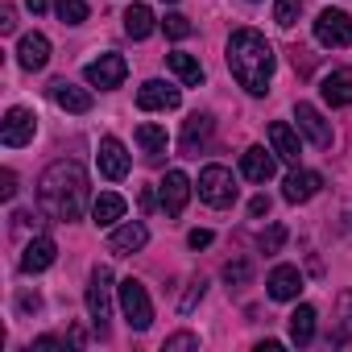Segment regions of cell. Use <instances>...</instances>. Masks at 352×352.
Masks as SVG:
<instances>
[{"label": "cell", "mask_w": 352, "mask_h": 352, "mask_svg": "<svg viewBox=\"0 0 352 352\" xmlns=\"http://www.w3.org/2000/svg\"><path fill=\"white\" fill-rule=\"evenodd\" d=\"M87 311H91V323L100 336H108V315H112V270L108 265H96L91 270V282H87Z\"/></svg>", "instance_id": "obj_3"}, {"label": "cell", "mask_w": 352, "mask_h": 352, "mask_svg": "<svg viewBox=\"0 0 352 352\" xmlns=\"http://www.w3.org/2000/svg\"><path fill=\"white\" fill-rule=\"evenodd\" d=\"M133 137H137V145H141V153H145L149 162H162V153H166V129H162V124H149V120H145V124H137Z\"/></svg>", "instance_id": "obj_24"}, {"label": "cell", "mask_w": 352, "mask_h": 352, "mask_svg": "<svg viewBox=\"0 0 352 352\" xmlns=\"http://www.w3.org/2000/svg\"><path fill=\"white\" fill-rule=\"evenodd\" d=\"M166 63H170V71L179 75L187 87H199V83H204V67H199V58H195V54H183V50H174Z\"/></svg>", "instance_id": "obj_27"}, {"label": "cell", "mask_w": 352, "mask_h": 352, "mask_svg": "<svg viewBox=\"0 0 352 352\" xmlns=\"http://www.w3.org/2000/svg\"><path fill=\"white\" fill-rule=\"evenodd\" d=\"M38 204L54 220H63V224L79 220L83 208H87V174H83V166L79 162H54V166H46L42 183H38Z\"/></svg>", "instance_id": "obj_1"}, {"label": "cell", "mask_w": 352, "mask_h": 352, "mask_svg": "<svg viewBox=\"0 0 352 352\" xmlns=\"http://www.w3.org/2000/svg\"><path fill=\"white\" fill-rule=\"evenodd\" d=\"M54 9H58L63 25H83V21H87V13H91V9H87V0H58Z\"/></svg>", "instance_id": "obj_29"}, {"label": "cell", "mask_w": 352, "mask_h": 352, "mask_svg": "<svg viewBox=\"0 0 352 352\" xmlns=\"http://www.w3.org/2000/svg\"><path fill=\"white\" fill-rule=\"evenodd\" d=\"M183 348H199V336L179 331V336H170V340H166V352H183Z\"/></svg>", "instance_id": "obj_35"}, {"label": "cell", "mask_w": 352, "mask_h": 352, "mask_svg": "<svg viewBox=\"0 0 352 352\" xmlns=\"http://www.w3.org/2000/svg\"><path fill=\"white\" fill-rule=\"evenodd\" d=\"M315 42L319 46H336V50L352 46V17L344 9H323L315 17Z\"/></svg>", "instance_id": "obj_6"}, {"label": "cell", "mask_w": 352, "mask_h": 352, "mask_svg": "<svg viewBox=\"0 0 352 352\" xmlns=\"http://www.w3.org/2000/svg\"><path fill=\"white\" fill-rule=\"evenodd\" d=\"M298 13H302V0H278V5H274V21L282 30H290L298 21Z\"/></svg>", "instance_id": "obj_30"}, {"label": "cell", "mask_w": 352, "mask_h": 352, "mask_svg": "<svg viewBox=\"0 0 352 352\" xmlns=\"http://www.w3.org/2000/svg\"><path fill=\"white\" fill-rule=\"evenodd\" d=\"M50 100L67 112H91V91L87 87H75L71 79H54L50 83Z\"/></svg>", "instance_id": "obj_16"}, {"label": "cell", "mask_w": 352, "mask_h": 352, "mask_svg": "<svg viewBox=\"0 0 352 352\" xmlns=\"http://www.w3.org/2000/svg\"><path fill=\"white\" fill-rule=\"evenodd\" d=\"M270 298H278V302H290V298H298V290H302V274L294 270V265H274V274H270Z\"/></svg>", "instance_id": "obj_19"}, {"label": "cell", "mask_w": 352, "mask_h": 352, "mask_svg": "<svg viewBox=\"0 0 352 352\" xmlns=\"http://www.w3.org/2000/svg\"><path fill=\"white\" fill-rule=\"evenodd\" d=\"M166 5H174V0H166Z\"/></svg>", "instance_id": "obj_43"}, {"label": "cell", "mask_w": 352, "mask_h": 352, "mask_svg": "<svg viewBox=\"0 0 352 352\" xmlns=\"http://www.w3.org/2000/svg\"><path fill=\"white\" fill-rule=\"evenodd\" d=\"M249 278H253V265H249L245 257H236V261L224 265V282H228V286H245Z\"/></svg>", "instance_id": "obj_31"}, {"label": "cell", "mask_w": 352, "mask_h": 352, "mask_svg": "<svg viewBox=\"0 0 352 352\" xmlns=\"http://www.w3.org/2000/svg\"><path fill=\"white\" fill-rule=\"evenodd\" d=\"M46 5H50V0H25V9L38 17V13H46Z\"/></svg>", "instance_id": "obj_42"}, {"label": "cell", "mask_w": 352, "mask_h": 352, "mask_svg": "<svg viewBox=\"0 0 352 352\" xmlns=\"http://www.w3.org/2000/svg\"><path fill=\"white\" fill-rule=\"evenodd\" d=\"M319 96H323L331 108H348V104H352V71H331V75L319 83Z\"/></svg>", "instance_id": "obj_21"}, {"label": "cell", "mask_w": 352, "mask_h": 352, "mask_svg": "<svg viewBox=\"0 0 352 352\" xmlns=\"http://www.w3.org/2000/svg\"><path fill=\"white\" fill-rule=\"evenodd\" d=\"M13 30H17V13L5 9V13H0V34H13Z\"/></svg>", "instance_id": "obj_39"}, {"label": "cell", "mask_w": 352, "mask_h": 352, "mask_svg": "<svg viewBox=\"0 0 352 352\" xmlns=\"http://www.w3.org/2000/svg\"><path fill=\"white\" fill-rule=\"evenodd\" d=\"M212 129H216V120H212L208 112H195V116L183 124V153H195V149L212 137Z\"/></svg>", "instance_id": "obj_23"}, {"label": "cell", "mask_w": 352, "mask_h": 352, "mask_svg": "<svg viewBox=\"0 0 352 352\" xmlns=\"http://www.w3.org/2000/svg\"><path fill=\"white\" fill-rule=\"evenodd\" d=\"M331 340H336V344H348V340H352V290L340 294V327L331 331Z\"/></svg>", "instance_id": "obj_28"}, {"label": "cell", "mask_w": 352, "mask_h": 352, "mask_svg": "<svg viewBox=\"0 0 352 352\" xmlns=\"http://www.w3.org/2000/svg\"><path fill=\"white\" fill-rule=\"evenodd\" d=\"M187 245H191V249H208V245H212V232H208V228H195V232L187 236Z\"/></svg>", "instance_id": "obj_37"}, {"label": "cell", "mask_w": 352, "mask_h": 352, "mask_svg": "<svg viewBox=\"0 0 352 352\" xmlns=\"http://www.w3.org/2000/svg\"><path fill=\"white\" fill-rule=\"evenodd\" d=\"M38 307H42L38 294H21V311H38Z\"/></svg>", "instance_id": "obj_41"}, {"label": "cell", "mask_w": 352, "mask_h": 352, "mask_svg": "<svg viewBox=\"0 0 352 352\" xmlns=\"http://www.w3.org/2000/svg\"><path fill=\"white\" fill-rule=\"evenodd\" d=\"M249 216H270V199H265V195H257V199L249 204Z\"/></svg>", "instance_id": "obj_40"}, {"label": "cell", "mask_w": 352, "mask_h": 352, "mask_svg": "<svg viewBox=\"0 0 352 352\" xmlns=\"http://www.w3.org/2000/svg\"><path fill=\"white\" fill-rule=\"evenodd\" d=\"M145 241H149L145 224H141V220H129V224L112 228V236H108V249H112V253H120V257H129V253L145 249Z\"/></svg>", "instance_id": "obj_17"}, {"label": "cell", "mask_w": 352, "mask_h": 352, "mask_svg": "<svg viewBox=\"0 0 352 352\" xmlns=\"http://www.w3.org/2000/svg\"><path fill=\"white\" fill-rule=\"evenodd\" d=\"M120 311L129 319L133 331H145L153 323V302H149V290L137 282V278H124L120 282Z\"/></svg>", "instance_id": "obj_5"}, {"label": "cell", "mask_w": 352, "mask_h": 352, "mask_svg": "<svg viewBox=\"0 0 352 352\" xmlns=\"http://www.w3.org/2000/svg\"><path fill=\"white\" fill-rule=\"evenodd\" d=\"M162 30L174 38V42H183V38H191V21L183 17V13H166V21H162Z\"/></svg>", "instance_id": "obj_32"}, {"label": "cell", "mask_w": 352, "mask_h": 352, "mask_svg": "<svg viewBox=\"0 0 352 352\" xmlns=\"http://www.w3.org/2000/svg\"><path fill=\"white\" fill-rule=\"evenodd\" d=\"M50 348H63V340L58 336H38L34 340V352H50Z\"/></svg>", "instance_id": "obj_38"}, {"label": "cell", "mask_w": 352, "mask_h": 352, "mask_svg": "<svg viewBox=\"0 0 352 352\" xmlns=\"http://www.w3.org/2000/svg\"><path fill=\"white\" fill-rule=\"evenodd\" d=\"M96 162H100V174H104V179H124V174H129V149H124L116 137H104V141H100Z\"/></svg>", "instance_id": "obj_13"}, {"label": "cell", "mask_w": 352, "mask_h": 352, "mask_svg": "<svg viewBox=\"0 0 352 352\" xmlns=\"http://www.w3.org/2000/svg\"><path fill=\"white\" fill-rule=\"evenodd\" d=\"M17 63H21L25 71H42V67L50 63V42H46L42 34H25L21 46H17Z\"/></svg>", "instance_id": "obj_20"}, {"label": "cell", "mask_w": 352, "mask_h": 352, "mask_svg": "<svg viewBox=\"0 0 352 352\" xmlns=\"http://www.w3.org/2000/svg\"><path fill=\"white\" fill-rule=\"evenodd\" d=\"M294 120H298V129L311 137V145H319V149H331V124L323 120V112L315 108V104H294Z\"/></svg>", "instance_id": "obj_10"}, {"label": "cell", "mask_w": 352, "mask_h": 352, "mask_svg": "<svg viewBox=\"0 0 352 352\" xmlns=\"http://www.w3.org/2000/svg\"><path fill=\"white\" fill-rule=\"evenodd\" d=\"M179 104H183L179 87H170L162 79H149V83L137 87V108L141 112H170V108H179Z\"/></svg>", "instance_id": "obj_9"}, {"label": "cell", "mask_w": 352, "mask_h": 352, "mask_svg": "<svg viewBox=\"0 0 352 352\" xmlns=\"http://www.w3.org/2000/svg\"><path fill=\"white\" fill-rule=\"evenodd\" d=\"M199 199L212 208H232L236 204V179L228 166H204L199 170Z\"/></svg>", "instance_id": "obj_4"}, {"label": "cell", "mask_w": 352, "mask_h": 352, "mask_svg": "<svg viewBox=\"0 0 352 352\" xmlns=\"http://www.w3.org/2000/svg\"><path fill=\"white\" fill-rule=\"evenodd\" d=\"M187 199H191V179H187L183 170H170L166 179H162V212L166 216H183Z\"/></svg>", "instance_id": "obj_11"}, {"label": "cell", "mask_w": 352, "mask_h": 352, "mask_svg": "<svg viewBox=\"0 0 352 352\" xmlns=\"http://www.w3.org/2000/svg\"><path fill=\"white\" fill-rule=\"evenodd\" d=\"M270 145H274V153H278L282 162L298 166V157H302V145H298V133H294L286 120H274V124H270Z\"/></svg>", "instance_id": "obj_18"}, {"label": "cell", "mask_w": 352, "mask_h": 352, "mask_svg": "<svg viewBox=\"0 0 352 352\" xmlns=\"http://www.w3.org/2000/svg\"><path fill=\"white\" fill-rule=\"evenodd\" d=\"M319 187H323V179L315 170H294L290 179L282 183V199L286 204H307L311 195H319Z\"/></svg>", "instance_id": "obj_15"}, {"label": "cell", "mask_w": 352, "mask_h": 352, "mask_svg": "<svg viewBox=\"0 0 352 352\" xmlns=\"http://www.w3.org/2000/svg\"><path fill=\"white\" fill-rule=\"evenodd\" d=\"M13 195H17V174L5 170V174H0V199H13Z\"/></svg>", "instance_id": "obj_36"}, {"label": "cell", "mask_w": 352, "mask_h": 352, "mask_svg": "<svg viewBox=\"0 0 352 352\" xmlns=\"http://www.w3.org/2000/svg\"><path fill=\"white\" fill-rule=\"evenodd\" d=\"M241 170H245L249 183H270L274 174H278V153H265L261 145H249L241 153Z\"/></svg>", "instance_id": "obj_12"}, {"label": "cell", "mask_w": 352, "mask_h": 352, "mask_svg": "<svg viewBox=\"0 0 352 352\" xmlns=\"http://www.w3.org/2000/svg\"><path fill=\"white\" fill-rule=\"evenodd\" d=\"M153 25H157V21H153V9H149V5H129V9H124V34H129L133 42H145V38L153 34Z\"/></svg>", "instance_id": "obj_22"}, {"label": "cell", "mask_w": 352, "mask_h": 352, "mask_svg": "<svg viewBox=\"0 0 352 352\" xmlns=\"http://www.w3.org/2000/svg\"><path fill=\"white\" fill-rule=\"evenodd\" d=\"M274 46L257 34V30H236L228 38V71L236 75V83L249 96H265L270 79H274Z\"/></svg>", "instance_id": "obj_2"}, {"label": "cell", "mask_w": 352, "mask_h": 352, "mask_svg": "<svg viewBox=\"0 0 352 352\" xmlns=\"http://www.w3.org/2000/svg\"><path fill=\"white\" fill-rule=\"evenodd\" d=\"M34 133H38V116H34L30 108H9V112H5V120H0V141H5L9 149L30 145V141H34Z\"/></svg>", "instance_id": "obj_8"}, {"label": "cell", "mask_w": 352, "mask_h": 352, "mask_svg": "<svg viewBox=\"0 0 352 352\" xmlns=\"http://www.w3.org/2000/svg\"><path fill=\"white\" fill-rule=\"evenodd\" d=\"M257 245H261V253H278V249L286 245V228H282V224H270V228L261 232Z\"/></svg>", "instance_id": "obj_33"}, {"label": "cell", "mask_w": 352, "mask_h": 352, "mask_svg": "<svg viewBox=\"0 0 352 352\" xmlns=\"http://www.w3.org/2000/svg\"><path fill=\"white\" fill-rule=\"evenodd\" d=\"M124 75H129L124 54H100L96 63H87V67H83V79H87L91 87H100V91L120 87V83H124Z\"/></svg>", "instance_id": "obj_7"}, {"label": "cell", "mask_w": 352, "mask_h": 352, "mask_svg": "<svg viewBox=\"0 0 352 352\" xmlns=\"http://www.w3.org/2000/svg\"><path fill=\"white\" fill-rule=\"evenodd\" d=\"M91 220H96L100 228H112L116 220H124V199H120L116 191H104V195L91 204Z\"/></svg>", "instance_id": "obj_25"}, {"label": "cell", "mask_w": 352, "mask_h": 352, "mask_svg": "<svg viewBox=\"0 0 352 352\" xmlns=\"http://www.w3.org/2000/svg\"><path fill=\"white\" fill-rule=\"evenodd\" d=\"M54 257H58V245L50 236H34L21 253V274H42V270L54 265Z\"/></svg>", "instance_id": "obj_14"}, {"label": "cell", "mask_w": 352, "mask_h": 352, "mask_svg": "<svg viewBox=\"0 0 352 352\" xmlns=\"http://www.w3.org/2000/svg\"><path fill=\"white\" fill-rule=\"evenodd\" d=\"M290 340H294L298 348L315 340V307H311V302H298V307L290 311Z\"/></svg>", "instance_id": "obj_26"}, {"label": "cell", "mask_w": 352, "mask_h": 352, "mask_svg": "<svg viewBox=\"0 0 352 352\" xmlns=\"http://www.w3.org/2000/svg\"><path fill=\"white\" fill-rule=\"evenodd\" d=\"M204 290H208V282H204V278H195V282H191V290L183 294V302H179V311L187 315V311H191V307H195V302L204 298Z\"/></svg>", "instance_id": "obj_34"}]
</instances>
